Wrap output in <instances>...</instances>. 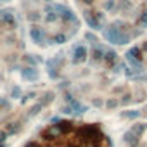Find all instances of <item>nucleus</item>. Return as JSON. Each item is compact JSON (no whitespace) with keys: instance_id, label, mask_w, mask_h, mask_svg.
I'll return each instance as SVG.
<instances>
[{"instance_id":"obj_1","label":"nucleus","mask_w":147,"mask_h":147,"mask_svg":"<svg viewBox=\"0 0 147 147\" xmlns=\"http://www.w3.org/2000/svg\"><path fill=\"white\" fill-rule=\"evenodd\" d=\"M26 147H107V140L94 125L57 123L43 130Z\"/></svg>"}]
</instances>
